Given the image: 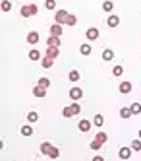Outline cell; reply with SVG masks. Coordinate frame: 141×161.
I'll use <instances>...</instances> for the list:
<instances>
[{
  "label": "cell",
  "instance_id": "cell-9",
  "mask_svg": "<svg viewBox=\"0 0 141 161\" xmlns=\"http://www.w3.org/2000/svg\"><path fill=\"white\" fill-rule=\"evenodd\" d=\"M46 56H50V58H58V54H60V47H46Z\"/></svg>",
  "mask_w": 141,
  "mask_h": 161
},
{
  "label": "cell",
  "instance_id": "cell-16",
  "mask_svg": "<svg viewBox=\"0 0 141 161\" xmlns=\"http://www.w3.org/2000/svg\"><path fill=\"white\" fill-rule=\"evenodd\" d=\"M79 78H81L79 70H70V74H68V80H70V82H79Z\"/></svg>",
  "mask_w": 141,
  "mask_h": 161
},
{
  "label": "cell",
  "instance_id": "cell-38",
  "mask_svg": "<svg viewBox=\"0 0 141 161\" xmlns=\"http://www.w3.org/2000/svg\"><path fill=\"white\" fill-rule=\"evenodd\" d=\"M139 138H141V130H139Z\"/></svg>",
  "mask_w": 141,
  "mask_h": 161
},
{
  "label": "cell",
  "instance_id": "cell-20",
  "mask_svg": "<svg viewBox=\"0 0 141 161\" xmlns=\"http://www.w3.org/2000/svg\"><path fill=\"white\" fill-rule=\"evenodd\" d=\"M120 117H122V119H130V117H132V109H130V107H122V109H120Z\"/></svg>",
  "mask_w": 141,
  "mask_h": 161
},
{
  "label": "cell",
  "instance_id": "cell-35",
  "mask_svg": "<svg viewBox=\"0 0 141 161\" xmlns=\"http://www.w3.org/2000/svg\"><path fill=\"white\" fill-rule=\"evenodd\" d=\"M97 140H101L102 144H104V142H108V136H107V132H99V134H97Z\"/></svg>",
  "mask_w": 141,
  "mask_h": 161
},
{
  "label": "cell",
  "instance_id": "cell-15",
  "mask_svg": "<svg viewBox=\"0 0 141 161\" xmlns=\"http://www.w3.org/2000/svg\"><path fill=\"white\" fill-rule=\"evenodd\" d=\"M91 126H93V124H91L89 120H81V122L77 124V128H79L81 132H89V130H91Z\"/></svg>",
  "mask_w": 141,
  "mask_h": 161
},
{
  "label": "cell",
  "instance_id": "cell-25",
  "mask_svg": "<svg viewBox=\"0 0 141 161\" xmlns=\"http://www.w3.org/2000/svg\"><path fill=\"white\" fill-rule=\"evenodd\" d=\"M112 74H114L116 78H120V76L124 74V66H120V64H118V66H114V68H112Z\"/></svg>",
  "mask_w": 141,
  "mask_h": 161
},
{
  "label": "cell",
  "instance_id": "cell-6",
  "mask_svg": "<svg viewBox=\"0 0 141 161\" xmlns=\"http://www.w3.org/2000/svg\"><path fill=\"white\" fill-rule=\"evenodd\" d=\"M39 39H41V35H39L37 31H29V33H27V43H29V45H37Z\"/></svg>",
  "mask_w": 141,
  "mask_h": 161
},
{
  "label": "cell",
  "instance_id": "cell-3",
  "mask_svg": "<svg viewBox=\"0 0 141 161\" xmlns=\"http://www.w3.org/2000/svg\"><path fill=\"white\" fill-rule=\"evenodd\" d=\"M70 97H72L74 101H79L81 97H83V89L81 87H72L70 89Z\"/></svg>",
  "mask_w": 141,
  "mask_h": 161
},
{
  "label": "cell",
  "instance_id": "cell-12",
  "mask_svg": "<svg viewBox=\"0 0 141 161\" xmlns=\"http://www.w3.org/2000/svg\"><path fill=\"white\" fill-rule=\"evenodd\" d=\"M132 91V84L130 82H120V93L126 95V93H130Z\"/></svg>",
  "mask_w": 141,
  "mask_h": 161
},
{
  "label": "cell",
  "instance_id": "cell-33",
  "mask_svg": "<svg viewBox=\"0 0 141 161\" xmlns=\"http://www.w3.org/2000/svg\"><path fill=\"white\" fill-rule=\"evenodd\" d=\"M130 109H132V114H139L141 113V103H133Z\"/></svg>",
  "mask_w": 141,
  "mask_h": 161
},
{
  "label": "cell",
  "instance_id": "cell-37",
  "mask_svg": "<svg viewBox=\"0 0 141 161\" xmlns=\"http://www.w3.org/2000/svg\"><path fill=\"white\" fill-rule=\"evenodd\" d=\"M102 159H104L102 155H95V157H93V161H102Z\"/></svg>",
  "mask_w": 141,
  "mask_h": 161
},
{
  "label": "cell",
  "instance_id": "cell-2",
  "mask_svg": "<svg viewBox=\"0 0 141 161\" xmlns=\"http://www.w3.org/2000/svg\"><path fill=\"white\" fill-rule=\"evenodd\" d=\"M66 19H68V12H66V10H58L56 16H54V24L64 25V24H66Z\"/></svg>",
  "mask_w": 141,
  "mask_h": 161
},
{
  "label": "cell",
  "instance_id": "cell-31",
  "mask_svg": "<svg viewBox=\"0 0 141 161\" xmlns=\"http://www.w3.org/2000/svg\"><path fill=\"white\" fill-rule=\"evenodd\" d=\"M2 12H12V2L10 0H2Z\"/></svg>",
  "mask_w": 141,
  "mask_h": 161
},
{
  "label": "cell",
  "instance_id": "cell-18",
  "mask_svg": "<svg viewBox=\"0 0 141 161\" xmlns=\"http://www.w3.org/2000/svg\"><path fill=\"white\" fill-rule=\"evenodd\" d=\"M52 62H54V58H50V56H46V54H44V58L41 60V66H43V68H50Z\"/></svg>",
  "mask_w": 141,
  "mask_h": 161
},
{
  "label": "cell",
  "instance_id": "cell-29",
  "mask_svg": "<svg viewBox=\"0 0 141 161\" xmlns=\"http://www.w3.org/2000/svg\"><path fill=\"white\" fill-rule=\"evenodd\" d=\"M44 8L46 10H56V0H44Z\"/></svg>",
  "mask_w": 141,
  "mask_h": 161
},
{
  "label": "cell",
  "instance_id": "cell-17",
  "mask_svg": "<svg viewBox=\"0 0 141 161\" xmlns=\"http://www.w3.org/2000/svg\"><path fill=\"white\" fill-rule=\"evenodd\" d=\"M50 149H52V146H50L49 142H43V144H41V153H43V155H49Z\"/></svg>",
  "mask_w": 141,
  "mask_h": 161
},
{
  "label": "cell",
  "instance_id": "cell-21",
  "mask_svg": "<svg viewBox=\"0 0 141 161\" xmlns=\"http://www.w3.org/2000/svg\"><path fill=\"white\" fill-rule=\"evenodd\" d=\"M102 10H104V12H112V10H114V2L104 0V2H102Z\"/></svg>",
  "mask_w": 141,
  "mask_h": 161
},
{
  "label": "cell",
  "instance_id": "cell-32",
  "mask_svg": "<svg viewBox=\"0 0 141 161\" xmlns=\"http://www.w3.org/2000/svg\"><path fill=\"white\" fill-rule=\"evenodd\" d=\"M31 134H33L31 126H21V136H31Z\"/></svg>",
  "mask_w": 141,
  "mask_h": 161
},
{
  "label": "cell",
  "instance_id": "cell-30",
  "mask_svg": "<svg viewBox=\"0 0 141 161\" xmlns=\"http://www.w3.org/2000/svg\"><path fill=\"white\" fill-rule=\"evenodd\" d=\"M130 147L133 149V152H141V138H139V140H133Z\"/></svg>",
  "mask_w": 141,
  "mask_h": 161
},
{
  "label": "cell",
  "instance_id": "cell-14",
  "mask_svg": "<svg viewBox=\"0 0 141 161\" xmlns=\"http://www.w3.org/2000/svg\"><path fill=\"white\" fill-rule=\"evenodd\" d=\"M50 35L60 37V35H62V25H60V24H54V25L50 27Z\"/></svg>",
  "mask_w": 141,
  "mask_h": 161
},
{
  "label": "cell",
  "instance_id": "cell-5",
  "mask_svg": "<svg viewBox=\"0 0 141 161\" xmlns=\"http://www.w3.org/2000/svg\"><path fill=\"white\" fill-rule=\"evenodd\" d=\"M85 37H87L89 41H95V39H99V29H97V27H89V29L85 31Z\"/></svg>",
  "mask_w": 141,
  "mask_h": 161
},
{
  "label": "cell",
  "instance_id": "cell-36",
  "mask_svg": "<svg viewBox=\"0 0 141 161\" xmlns=\"http://www.w3.org/2000/svg\"><path fill=\"white\" fill-rule=\"evenodd\" d=\"M29 8H31V14H33V16H37V12H39V8L35 6V4H29Z\"/></svg>",
  "mask_w": 141,
  "mask_h": 161
},
{
  "label": "cell",
  "instance_id": "cell-26",
  "mask_svg": "<svg viewBox=\"0 0 141 161\" xmlns=\"http://www.w3.org/2000/svg\"><path fill=\"white\" fill-rule=\"evenodd\" d=\"M102 146H104V144H102L101 140H97V138H95V142H91V144H89V147H91V149H95V152H97V149H101Z\"/></svg>",
  "mask_w": 141,
  "mask_h": 161
},
{
  "label": "cell",
  "instance_id": "cell-8",
  "mask_svg": "<svg viewBox=\"0 0 141 161\" xmlns=\"http://www.w3.org/2000/svg\"><path fill=\"white\" fill-rule=\"evenodd\" d=\"M132 152H133L132 147H120L118 157H120V159H130V157H132Z\"/></svg>",
  "mask_w": 141,
  "mask_h": 161
},
{
  "label": "cell",
  "instance_id": "cell-34",
  "mask_svg": "<svg viewBox=\"0 0 141 161\" xmlns=\"http://www.w3.org/2000/svg\"><path fill=\"white\" fill-rule=\"evenodd\" d=\"M37 84H39V86H43V87H46V89H49V86H50V80H49V78H41V80H39Z\"/></svg>",
  "mask_w": 141,
  "mask_h": 161
},
{
  "label": "cell",
  "instance_id": "cell-23",
  "mask_svg": "<svg viewBox=\"0 0 141 161\" xmlns=\"http://www.w3.org/2000/svg\"><path fill=\"white\" fill-rule=\"evenodd\" d=\"M27 120H29V122H37V120H39L37 111H29V113H27Z\"/></svg>",
  "mask_w": 141,
  "mask_h": 161
},
{
  "label": "cell",
  "instance_id": "cell-24",
  "mask_svg": "<svg viewBox=\"0 0 141 161\" xmlns=\"http://www.w3.org/2000/svg\"><path fill=\"white\" fill-rule=\"evenodd\" d=\"M76 24H77V18H76L74 14H68V19H66V25H72V27H74Z\"/></svg>",
  "mask_w": 141,
  "mask_h": 161
},
{
  "label": "cell",
  "instance_id": "cell-27",
  "mask_svg": "<svg viewBox=\"0 0 141 161\" xmlns=\"http://www.w3.org/2000/svg\"><path fill=\"white\" fill-rule=\"evenodd\" d=\"M49 157H50V159H58V157H60V149H58V147H54V146H52V149H50V153H49Z\"/></svg>",
  "mask_w": 141,
  "mask_h": 161
},
{
  "label": "cell",
  "instance_id": "cell-1",
  "mask_svg": "<svg viewBox=\"0 0 141 161\" xmlns=\"http://www.w3.org/2000/svg\"><path fill=\"white\" fill-rule=\"evenodd\" d=\"M79 113H81V107L77 103H74V105H70V107H64V111H62L64 119H72L74 114H79Z\"/></svg>",
  "mask_w": 141,
  "mask_h": 161
},
{
  "label": "cell",
  "instance_id": "cell-22",
  "mask_svg": "<svg viewBox=\"0 0 141 161\" xmlns=\"http://www.w3.org/2000/svg\"><path fill=\"white\" fill-rule=\"evenodd\" d=\"M29 58H31V60H39V58H41V51L31 49V51H29Z\"/></svg>",
  "mask_w": 141,
  "mask_h": 161
},
{
  "label": "cell",
  "instance_id": "cell-10",
  "mask_svg": "<svg viewBox=\"0 0 141 161\" xmlns=\"http://www.w3.org/2000/svg\"><path fill=\"white\" fill-rule=\"evenodd\" d=\"M60 45H62L60 37H54V35H50L49 39H46V47H60Z\"/></svg>",
  "mask_w": 141,
  "mask_h": 161
},
{
  "label": "cell",
  "instance_id": "cell-19",
  "mask_svg": "<svg viewBox=\"0 0 141 161\" xmlns=\"http://www.w3.org/2000/svg\"><path fill=\"white\" fill-rule=\"evenodd\" d=\"M19 14H21V18H29V16H33L29 6H21V8H19Z\"/></svg>",
  "mask_w": 141,
  "mask_h": 161
},
{
  "label": "cell",
  "instance_id": "cell-28",
  "mask_svg": "<svg viewBox=\"0 0 141 161\" xmlns=\"http://www.w3.org/2000/svg\"><path fill=\"white\" fill-rule=\"evenodd\" d=\"M93 124H95V126H102V124H104L102 114H95V119H93Z\"/></svg>",
  "mask_w": 141,
  "mask_h": 161
},
{
  "label": "cell",
  "instance_id": "cell-11",
  "mask_svg": "<svg viewBox=\"0 0 141 161\" xmlns=\"http://www.w3.org/2000/svg\"><path fill=\"white\" fill-rule=\"evenodd\" d=\"M33 95H35V97H44V95H46V87H43V86L37 84V86L33 87Z\"/></svg>",
  "mask_w": 141,
  "mask_h": 161
},
{
  "label": "cell",
  "instance_id": "cell-7",
  "mask_svg": "<svg viewBox=\"0 0 141 161\" xmlns=\"http://www.w3.org/2000/svg\"><path fill=\"white\" fill-rule=\"evenodd\" d=\"M101 58H102L104 62H110V60L114 58V53H112V49H102V53H101Z\"/></svg>",
  "mask_w": 141,
  "mask_h": 161
},
{
  "label": "cell",
  "instance_id": "cell-13",
  "mask_svg": "<svg viewBox=\"0 0 141 161\" xmlns=\"http://www.w3.org/2000/svg\"><path fill=\"white\" fill-rule=\"evenodd\" d=\"M79 53L83 54V56H89V54L93 53V49H91V45H89V43H83V45H81V47H79Z\"/></svg>",
  "mask_w": 141,
  "mask_h": 161
},
{
  "label": "cell",
  "instance_id": "cell-4",
  "mask_svg": "<svg viewBox=\"0 0 141 161\" xmlns=\"http://www.w3.org/2000/svg\"><path fill=\"white\" fill-rule=\"evenodd\" d=\"M107 25H108V27H118V25H120V18L116 16V14H110V16L107 18Z\"/></svg>",
  "mask_w": 141,
  "mask_h": 161
}]
</instances>
